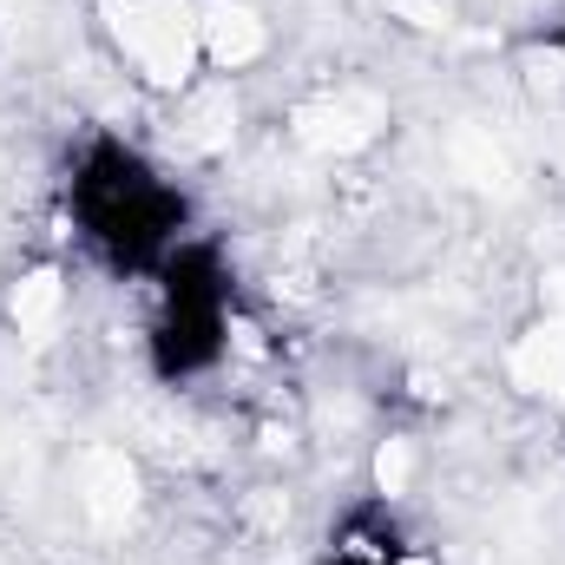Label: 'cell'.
<instances>
[{
  "label": "cell",
  "mask_w": 565,
  "mask_h": 565,
  "mask_svg": "<svg viewBox=\"0 0 565 565\" xmlns=\"http://www.w3.org/2000/svg\"><path fill=\"white\" fill-rule=\"evenodd\" d=\"M73 224L93 250L113 264H151L171 257L178 231V191L158 164H145L126 145H93L73 178Z\"/></svg>",
  "instance_id": "cell-1"
}]
</instances>
